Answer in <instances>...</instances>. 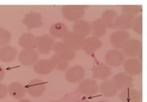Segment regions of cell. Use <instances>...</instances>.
<instances>
[{
    "instance_id": "13",
    "label": "cell",
    "mask_w": 147,
    "mask_h": 102,
    "mask_svg": "<svg viewBox=\"0 0 147 102\" xmlns=\"http://www.w3.org/2000/svg\"><path fill=\"white\" fill-rule=\"evenodd\" d=\"M39 59V54L34 49H23L19 55V61L24 66L34 65Z\"/></svg>"
},
{
    "instance_id": "14",
    "label": "cell",
    "mask_w": 147,
    "mask_h": 102,
    "mask_svg": "<svg viewBox=\"0 0 147 102\" xmlns=\"http://www.w3.org/2000/svg\"><path fill=\"white\" fill-rule=\"evenodd\" d=\"M85 72L83 67L80 65L72 66L65 72V79L69 83H78L80 82L84 77Z\"/></svg>"
},
{
    "instance_id": "2",
    "label": "cell",
    "mask_w": 147,
    "mask_h": 102,
    "mask_svg": "<svg viewBox=\"0 0 147 102\" xmlns=\"http://www.w3.org/2000/svg\"><path fill=\"white\" fill-rule=\"evenodd\" d=\"M124 55L129 58H135L137 56H142V43L139 39H129L124 45Z\"/></svg>"
},
{
    "instance_id": "33",
    "label": "cell",
    "mask_w": 147,
    "mask_h": 102,
    "mask_svg": "<svg viewBox=\"0 0 147 102\" xmlns=\"http://www.w3.org/2000/svg\"><path fill=\"white\" fill-rule=\"evenodd\" d=\"M5 74H6V72H5L4 68L2 66H0V81L3 80V78L5 77Z\"/></svg>"
},
{
    "instance_id": "9",
    "label": "cell",
    "mask_w": 147,
    "mask_h": 102,
    "mask_svg": "<svg viewBox=\"0 0 147 102\" xmlns=\"http://www.w3.org/2000/svg\"><path fill=\"white\" fill-rule=\"evenodd\" d=\"M125 59V55L122 51L119 50L112 49L108 51L105 55V62L107 65L112 67H119L121 66Z\"/></svg>"
},
{
    "instance_id": "28",
    "label": "cell",
    "mask_w": 147,
    "mask_h": 102,
    "mask_svg": "<svg viewBox=\"0 0 147 102\" xmlns=\"http://www.w3.org/2000/svg\"><path fill=\"white\" fill-rule=\"evenodd\" d=\"M142 11V7L141 5H124L121 7V11L123 15L134 18L138 16Z\"/></svg>"
},
{
    "instance_id": "19",
    "label": "cell",
    "mask_w": 147,
    "mask_h": 102,
    "mask_svg": "<svg viewBox=\"0 0 147 102\" xmlns=\"http://www.w3.org/2000/svg\"><path fill=\"white\" fill-rule=\"evenodd\" d=\"M98 90L100 93L106 97H113L118 93V89L115 84L111 80H105L100 84Z\"/></svg>"
},
{
    "instance_id": "24",
    "label": "cell",
    "mask_w": 147,
    "mask_h": 102,
    "mask_svg": "<svg viewBox=\"0 0 147 102\" xmlns=\"http://www.w3.org/2000/svg\"><path fill=\"white\" fill-rule=\"evenodd\" d=\"M36 37L30 32H25L22 34L19 39V45L23 49H34Z\"/></svg>"
},
{
    "instance_id": "15",
    "label": "cell",
    "mask_w": 147,
    "mask_h": 102,
    "mask_svg": "<svg viewBox=\"0 0 147 102\" xmlns=\"http://www.w3.org/2000/svg\"><path fill=\"white\" fill-rule=\"evenodd\" d=\"M119 99L121 102H141L142 94L140 91L133 88L122 90L119 94Z\"/></svg>"
},
{
    "instance_id": "21",
    "label": "cell",
    "mask_w": 147,
    "mask_h": 102,
    "mask_svg": "<svg viewBox=\"0 0 147 102\" xmlns=\"http://www.w3.org/2000/svg\"><path fill=\"white\" fill-rule=\"evenodd\" d=\"M72 31L84 38L91 34V24L83 20L76 21L72 27Z\"/></svg>"
},
{
    "instance_id": "20",
    "label": "cell",
    "mask_w": 147,
    "mask_h": 102,
    "mask_svg": "<svg viewBox=\"0 0 147 102\" xmlns=\"http://www.w3.org/2000/svg\"><path fill=\"white\" fill-rule=\"evenodd\" d=\"M8 94L10 95L11 97L15 99H18V100H21L23 99L27 91H26V88L24 85H23L21 83L15 82L11 83L7 87Z\"/></svg>"
},
{
    "instance_id": "34",
    "label": "cell",
    "mask_w": 147,
    "mask_h": 102,
    "mask_svg": "<svg viewBox=\"0 0 147 102\" xmlns=\"http://www.w3.org/2000/svg\"><path fill=\"white\" fill-rule=\"evenodd\" d=\"M18 102H32L31 101H29V100H28V99H21V100H20V101Z\"/></svg>"
},
{
    "instance_id": "8",
    "label": "cell",
    "mask_w": 147,
    "mask_h": 102,
    "mask_svg": "<svg viewBox=\"0 0 147 102\" xmlns=\"http://www.w3.org/2000/svg\"><path fill=\"white\" fill-rule=\"evenodd\" d=\"M125 72L129 76H138L142 72V63L141 59L137 58H129L123 62Z\"/></svg>"
},
{
    "instance_id": "35",
    "label": "cell",
    "mask_w": 147,
    "mask_h": 102,
    "mask_svg": "<svg viewBox=\"0 0 147 102\" xmlns=\"http://www.w3.org/2000/svg\"><path fill=\"white\" fill-rule=\"evenodd\" d=\"M76 102H89L88 101H84V100H80V101H78Z\"/></svg>"
},
{
    "instance_id": "1",
    "label": "cell",
    "mask_w": 147,
    "mask_h": 102,
    "mask_svg": "<svg viewBox=\"0 0 147 102\" xmlns=\"http://www.w3.org/2000/svg\"><path fill=\"white\" fill-rule=\"evenodd\" d=\"M86 7V6L83 5H64L61 11L66 20L76 22L81 20L84 15Z\"/></svg>"
},
{
    "instance_id": "5",
    "label": "cell",
    "mask_w": 147,
    "mask_h": 102,
    "mask_svg": "<svg viewBox=\"0 0 147 102\" xmlns=\"http://www.w3.org/2000/svg\"><path fill=\"white\" fill-rule=\"evenodd\" d=\"M52 51H54V55L59 56L62 59H65L66 61H71L75 58L76 52L68 47L66 44L63 42H57L55 43L54 47L52 48Z\"/></svg>"
},
{
    "instance_id": "23",
    "label": "cell",
    "mask_w": 147,
    "mask_h": 102,
    "mask_svg": "<svg viewBox=\"0 0 147 102\" xmlns=\"http://www.w3.org/2000/svg\"><path fill=\"white\" fill-rule=\"evenodd\" d=\"M117 17V12L113 9H107L102 13L101 19L104 24L107 28L114 29L115 28V21Z\"/></svg>"
},
{
    "instance_id": "31",
    "label": "cell",
    "mask_w": 147,
    "mask_h": 102,
    "mask_svg": "<svg viewBox=\"0 0 147 102\" xmlns=\"http://www.w3.org/2000/svg\"><path fill=\"white\" fill-rule=\"evenodd\" d=\"M11 38L12 35L9 31L3 28H0V47L9 45Z\"/></svg>"
},
{
    "instance_id": "6",
    "label": "cell",
    "mask_w": 147,
    "mask_h": 102,
    "mask_svg": "<svg viewBox=\"0 0 147 102\" xmlns=\"http://www.w3.org/2000/svg\"><path fill=\"white\" fill-rule=\"evenodd\" d=\"M84 39L85 38L77 35L75 32H68L63 38V43L76 51L80 49H82Z\"/></svg>"
},
{
    "instance_id": "12",
    "label": "cell",
    "mask_w": 147,
    "mask_h": 102,
    "mask_svg": "<svg viewBox=\"0 0 147 102\" xmlns=\"http://www.w3.org/2000/svg\"><path fill=\"white\" fill-rule=\"evenodd\" d=\"M130 35L127 31L117 30L113 32L110 35V43L112 46L117 49H122L124 45L130 38Z\"/></svg>"
},
{
    "instance_id": "3",
    "label": "cell",
    "mask_w": 147,
    "mask_h": 102,
    "mask_svg": "<svg viewBox=\"0 0 147 102\" xmlns=\"http://www.w3.org/2000/svg\"><path fill=\"white\" fill-rule=\"evenodd\" d=\"M55 41L51 35L48 34L40 35L36 38L35 47L41 54H48L54 47Z\"/></svg>"
},
{
    "instance_id": "7",
    "label": "cell",
    "mask_w": 147,
    "mask_h": 102,
    "mask_svg": "<svg viewBox=\"0 0 147 102\" xmlns=\"http://www.w3.org/2000/svg\"><path fill=\"white\" fill-rule=\"evenodd\" d=\"M77 89L84 96L92 97L97 93L98 84L92 79H84L80 82Z\"/></svg>"
},
{
    "instance_id": "16",
    "label": "cell",
    "mask_w": 147,
    "mask_h": 102,
    "mask_svg": "<svg viewBox=\"0 0 147 102\" xmlns=\"http://www.w3.org/2000/svg\"><path fill=\"white\" fill-rule=\"evenodd\" d=\"M101 46H102V42L100 41V39L96 37H94V36H91V37H88L87 39H84L82 50L87 55H93L98 49H100Z\"/></svg>"
},
{
    "instance_id": "10",
    "label": "cell",
    "mask_w": 147,
    "mask_h": 102,
    "mask_svg": "<svg viewBox=\"0 0 147 102\" xmlns=\"http://www.w3.org/2000/svg\"><path fill=\"white\" fill-rule=\"evenodd\" d=\"M112 80L115 84L116 87L117 88L118 91H122L125 88H132L134 85V78L131 76H129L124 72L117 73L113 77Z\"/></svg>"
},
{
    "instance_id": "32",
    "label": "cell",
    "mask_w": 147,
    "mask_h": 102,
    "mask_svg": "<svg viewBox=\"0 0 147 102\" xmlns=\"http://www.w3.org/2000/svg\"><path fill=\"white\" fill-rule=\"evenodd\" d=\"M8 94L7 87L6 86L5 84L0 83V100L5 98Z\"/></svg>"
},
{
    "instance_id": "29",
    "label": "cell",
    "mask_w": 147,
    "mask_h": 102,
    "mask_svg": "<svg viewBox=\"0 0 147 102\" xmlns=\"http://www.w3.org/2000/svg\"><path fill=\"white\" fill-rule=\"evenodd\" d=\"M50 59L52 61L54 69H56V70L65 71L68 69V66H69V63L68 61H66L65 59H62L56 55H52Z\"/></svg>"
},
{
    "instance_id": "36",
    "label": "cell",
    "mask_w": 147,
    "mask_h": 102,
    "mask_svg": "<svg viewBox=\"0 0 147 102\" xmlns=\"http://www.w3.org/2000/svg\"><path fill=\"white\" fill-rule=\"evenodd\" d=\"M96 102H109V101H105V100H100V101H96Z\"/></svg>"
},
{
    "instance_id": "11",
    "label": "cell",
    "mask_w": 147,
    "mask_h": 102,
    "mask_svg": "<svg viewBox=\"0 0 147 102\" xmlns=\"http://www.w3.org/2000/svg\"><path fill=\"white\" fill-rule=\"evenodd\" d=\"M23 24L27 27L28 30L40 28L44 24L42 15L38 12L30 11L24 16Z\"/></svg>"
},
{
    "instance_id": "22",
    "label": "cell",
    "mask_w": 147,
    "mask_h": 102,
    "mask_svg": "<svg viewBox=\"0 0 147 102\" xmlns=\"http://www.w3.org/2000/svg\"><path fill=\"white\" fill-rule=\"evenodd\" d=\"M17 51L15 47L11 45H7L0 47V61L3 63L11 62L16 58Z\"/></svg>"
},
{
    "instance_id": "25",
    "label": "cell",
    "mask_w": 147,
    "mask_h": 102,
    "mask_svg": "<svg viewBox=\"0 0 147 102\" xmlns=\"http://www.w3.org/2000/svg\"><path fill=\"white\" fill-rule=\"evenodd\" d=\"M68 32L67 26L63 23H55L51 26L50 28V34L52 36V38L56 39H63L64 35Z\"/></svg>"
},
{
    "instance_id": "26",
    "label": "cell",
    "mask_w": 147,
    "mask_h": 102,
    "mask_svg": "<svg viewBox=\"0 0 147 102\" xmlns=\"http://www.w3.org/2000/svg\"><path fill=\"white\" fill-rule=\"evenodd\" d=\"M106 30L107 28L100 19L94 20L91 24V33L92 34V36L98 39L106 34Z\"/></svg>"
},
{
    "instance_id": "30",
    "label": "cell",
    "mask_w": 147,
    "mask_h": 102,
    "mask_svg": "<svg viewBox=\"0 0 147 102\" xmlns=\"http://www.w3.org/2000/svg\"><path fill=\"white\" fill-rule=\"evenodd\" d=\"M133 30L138 35H142L143 33V18L142 15L136 16L134 18L132 22V27Z\"/></svg>"
},
{
    "instance_id": "17",
    "label": "cell",
    "mask_w": 147,
    "mask_h": 102,
    "mask_svg": "<svg viewBox=\"0 0 147 102\" xmlns=\"http://www.w3.org/2000/svg\"><path fill=\"white\" fill-rule=\"evenodd\" d=\"M34 72L39 75H48L54 70L51 59H38L33 65Z\"/></svg>"
},
{
    "instance_id": "18",
    "label": "cell",
    "mask_w": 147,
    "mask_h": 102,
    "mask_svg": "<svg viewBox=\"0 0 147 102\" xmlns=\"http://www.w3.org/2000/svg\"><path fill=\"white\" fill-rule=\"evenodd\" d=\"M111 75V68L104 63H96L92 69V76L94 79L105 80Z\"/></svg>"
},
{
    "instance_id": "27",
    "label": "cell",
    "mask_w": 147,
    "mask_h": 102,
    "mask_svg": "<svg viewBox=\"0 0 147 102\" xmlns=\"http://www.w3.org/2000/svg\"><path fill=\"white\" fill-rule=\"evenodd\" d=\"M133 20L134 18H131L123 14L117 16L115 21V28H117L118 30H122V31L129 30L132 27Z\"/></svg>"
},
{
    "instance_id": "4",
    "label": "cell",
    "mask_w": 147,
    "mask_h": 102,
    "mask_svg": "<svg viewBox=\"0 0 147 102\" xmlns=\"http://www.w3.org/2000/svg\"><path fill=\"white\" fill-rule=\"evenodd\" d=\"M28 94L33 97H39L46 90V83L40 79H33L25 86Z\"/></svg>"
},
{
    "instance_id": "37",
    "label": "cell",
    "mask_w": 147,
    "mask_h": 102,
    "mask_svg": "<svg viewBox=\"0 0 147 102\" xmlns=\"http://www.w3.org/2000/svg\"><path fill=\"white\" fill-rule=\"evenodd\" d=\"M51 102H62V101H52Z\"/></svg>"
}]
</instances>
